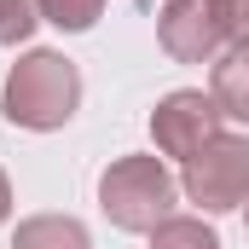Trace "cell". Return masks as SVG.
Listing matches in <instances>:
<instances>
[{
	"mask_svg": "<svg viewBox=\"0 0 249 249\" xmlns=\"http://www.w3.org/2000/svg\"><path fill=\"white\" fill-rule=\"evenodd\" d=\"M12 249H93V238L75 214H29V220H18Z\"/></svg>",
	"mask_w": 249,
	"mask_h": 249,
	"instance_id": "cell-6",
	"label": "cell"
},
{
	"mask_svg": "<svg viewBox=\"0 0 249 249\" xmlns=\"http://www.w3.org/2000/svg\"><path fill=\"white\" fill-rule=\"evenodd\" d=\"M35 6H41V23L70 29V35L93 29V23H99V12H105V0H35Z\"/></svg>",
	"mask_w": 249,
	"mask_h": 249,
	"instance_id": "cell-9",
	"label": "cell"
},
{
	"mask_svg": "<svg viewBox=\"0 0 249 249\" xmlns=\"http://www.w3.org/2000/svg\"><path fill=\"white\" fill-rule=\"evenodd\" d=\"M226 29H232V47H249V0H226Z\"/></svg>",
	"mask_w": 249,
	"mask_h": 249,
	"instance_id": "cell-11",
	"label": "cell"
},
{
	"mask_svg": "<svg viewBox=\"0 0 249 249\" xmlns=\"http://www.w3.org/2000/svg\"><path fill=\"white\" fill-rule=\"evenodd\" d=\"M35 23H41V6H35V0H0V47L29 41Z\"/></svg>",
	"mask_w": 249,
	"mask_h": 249,
	"instance_id": "cell-10",
	"label": "cell"
},
{
	"mask_svg": "<svg viewBox=\"0 0 249 249\" xmlns=\"http://www.w3.org/2000/svg\"><path fill=\"white\" fill-rule=\"evenodd\" d=\"M81 105V70L53 53V47H35L12 64L6 87H0V110L12 127H29V133H53L75 116Z\"/></svg>",
	"mask_w": 249,
	"mask_h": 249,
	"instance_id": "cell-1",
	"label": "cell"
},
{
	"mask_svg": "<svg viewBox=\"0 0 249 249\" xmlns=\"http://www.w3.org/2000/svg\"><path fill=\"white\" fill-rule=\"evenodd\" d=\"M214 105L226 110V122H249V47H232L214 58V81H209Z\"/></svg>",
	"mask_w": 249,
	"mask_h": 249,
	"instance_id": "cell-7",
	"label": "cell"
},
{
	"mask_svg": "<svg viewBox=\"0 0 249 249\" xmlns=\"http://www.w3.org/2000/svg\"><path fill=\"white\" fill-rule=\"evenodd\" d=\"M244 226H249V214H244Z\"/></svg>",
	"mask_w": 249,
	"mask_h": 249,
	"instance_id": "cell-13",
	"label": "cell"
},
{
	"mask_svg": "<svg viewBox=\"0 0 249 249\" xmlns=\"http://www.w3.org/2000/svg\"><path fill=\"white\" fill-rule=\"evenodd\" d=\"M157 41L174 64H214L232 47L226 29V0H162L157 12Z\"/></svg>",
	"mask_w": 249,
	"mask_h": 249,
	"instance_id": "cell-4",
	"label": "cell"
},
{
	"mask_svg": "<svg viewBox=\"0 0 249 249\" xmlns=\"http://www.w3.org/2000/svg\"><path fill=\"white\" fill-rule=\"evenodd\" d=\"M226 133V110L214 105V93H197V87H180V93H168L157 110H151V139H157V151L162 157H180L191 162L209 139H220Z\"/></svg>",
	"mask_w": 249,
	"mask_h": 249,
	"instance_id": "cell-5",
	"label": "cell"
},
{
	"mask_svg": "<svg viewBox=\"0 0 249 249\" xmlns=\"http://www.w3.org/2000/svg\"><path fill=\"white\" fill-rule=\"evenodd\" d=\"M186 203H197L203 214H226V209H244L249 203V139L244 133H220L209 139L180 174Z\"/></svg>",
	"mask_w": 249,
	"mask_h": 249,
	"instance_id": "cell-3",
	"label": "cell"
},
{
	"mask_svg": "<svg viewBox=\"0 0 249 249\" xmlns=\"http://www.w3.org/2000/svg\"><path fill=\"white\" fill-rule=\"evenodd\" d=\"M151 249H220V238H214V226H203L191 214H168L151 232Z\"/></svg>",
	"mask_w": 249,
	"mask_h": 249,
	"instance_id": "cell-8",
	"label": "cell"
},
{
	"mask_svg": "<svg viewBox=\"0 0 249 249\" xmlns=\"http://www.w3.org/2000/svg\"><path fill=\"white\" fill-rule=\"evenodd\" d=\"M12 214V180H6V168H0V220Z\"/></svg>",
	"mask_w": 249,
	"mask_h": 249,
	"instance_id": "cell-12",
	"label": "cell"
},
{
	"mask_svg": "<svg viewBox=\"0 0 249 249\" xmlns=\"http://www.w3.org/2000/svg\"><path fill=\"white\" fill-rule=\"evenodd\" d=\"M180 180L162 168V157H116L99 174V209L116 232H157L174 214Z\"/></svg>",
	"mask_w": 249,
	"mask_h": 249,
	"instance_id": "cell-2",
	"label": "cell"
}]
</instances>
